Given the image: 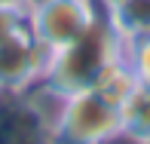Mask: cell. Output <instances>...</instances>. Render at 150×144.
Listing matches in <instances>:
<instances>
[{"mask_svg":"<svg viewBox=\"0 0 150 144\" xmlns=\"http://www.w3.org/2000/svg\"><path fill=\"white\" fill-rule=\"evenodd\" d=\"M46 89V86H43ZM52 95V111H43L49 144H113L122 138V111L101 98L92 86Z\"/></svg>","mask_w":150,"mask_h":144,"instance_id":"6da1fadb","label":"cell"},{"mask_svg":"<svg viewBox=\"0 0 150 144\" xmlns=\"http://www.w3.org/2000/svg\"><path fill=\"white\" fill-rule=\"evenodd\" d=\"M120 55H122V40L113 34L107 18H101L86 37H80L77 43H71L61 52H52L46 77L40 86H46L55 95L86 89V86L95 83V77L101 74V67L107 61H113Z\"/></svg>","mask_w":150,"mask_h":144,"instance_id":"7a4b0ae2","label":"cell"},{"mask_svg":"<svg viewBox=\"0 0 150 144\" xmlns=\"http://www.w3.org/2000/svg\"><path fill=\"white\" fill-rule=\"evenodd\" d=\"M104 18L95 0H31L28 31L49 52H61Z\"/></svg>","mask_w":150,"mask_h":144,"instance_id":"3957f363","label":"cell"},{"mask_svg":"<svg viewBox=\"0 0 150 144\" xmlns=\"http://www.w3.org/2000/svg\"><path fill=\"white\" fill-rule=\"evenodd\" d=\"M52 52L31 37V31H18L0 43V89L6 95H25L43 83Z\"/></svg>","mask_w":150,"mask_h":144,"instance_id":"277c9868","label":"cell"},{"mask_svg":"<svg viewBox=\"0 0 150 144\" xmlns=\"http://www.w3.org/2000/svg\"><path fill=\"white\" fill-rule=\"evenodd\" d=\"M0 144H49L46 120L28 95H0Z\"/></svg>","mask_w":150,"mask_h":144,"instance_id":"5b68a950","label":"cell"},{"mask_svg":"<svg viewBox=\"0 0 150 144\" xmlns=\"http://www.w3.org/2000/svg\"><path fill=\"white\" fill-rule=\"evenodd\" d=\"M138 86H141L138 74L132 71V65H129L122 55L113 58V61H107V65L101 67V74L95 77V83H92L95 92H98L101 98H107L113 107H120V111H122V104L138 92Z\"/></svg>","mask_w":150,"mask_h":144,"instance_id":"8992f818","label":"cell"},{"mask_svg":"<svg viewBox=\"0 0 150 144\" xmlns=\"http://www.w3.org/2000/svg\"><path fill=\"white\" fill-rule=\"evenodd\" d=\"M104 18L120 40L150 34V0H122L120 6L104 12Z\"/></svg>","mask_w":150,"mask_h":144,"instance_id":"52a82bcc","label":"cell"},{"mask_svg":"<svg viewBox=\"0 0 150 144\" xmlns=\"http://www.w3.org/2000/svg\"><path fill=\"white\" fill-rule=\"evenodd\" d=\"M122 138L132 144L150 138V89L144 86L122 104Z\"/></svg>","mask_w":150,"mask_h":144,"instance_id":"ba28073f","label":"cell"},{"mask_svg":"<svg viewBox=\"0 0 150 144\" xmlns=\"http://www.w3.org/2000/svg\"><path fill=\"white\" fill-rule=\"evenodd\" d=\"M31 0H0V43L28 28Z\"/></svg>","mask_w":150,"mask_h":144,"instance_id":"9c48e42d","label":"cell"},{"mask_svg":"<svg viewBox=\"0 0 150 144\" xmlns=\"http://www.w3.org/2000/svg\"><path fill=\"white\" fill-rule=\"evenodd\" d=\"M122 58L132 65V71L138 74V77L150 74V34L122 40Z\"/></svg>","mask_w":150,"mask_h":144,"instance_id":"30bf717a","label":"cell"},{"mask_svg":"<svg viewBox=\"0 0 150 144\" xmlns=\"http://www.w3.org/2000/svg\"><path fill=\"white\" fill-rule=\"evenodd\" d=\"M95 3L101 6V12H110L113 6H120V3H122V0H95Z\"/></svg>","mask_w":150,"mask_h":144,"instance_id":"8fae6325","label":"cell"},{"mask_svg":"<svg viewBox=\"0 0 150 144\" xmlns=\"http://www.w3.org/2000/svg\"><path fill=\"white\" fill-rule=\"evenodd\" d=\"M138 83L144 86V89H150V74H144V77H138Z\"/></svg>","mask_w":150,"mask_h":144,"instance_id":"7c38bea8","label":"cell"},{"mask_svg":"<svg viewBox=\"0 0 150 144\" xmlns=\"http://www.w3.org/2000/svg\"><path fill=\"white\" fill-rule=\"evenodd\" d=\"M135 144H150V138H144V141H135Z\"/></svg>","mask_w":150,"mask_h":144,"instance_id":"4fadbf2b","label":"cell"},{"mask_svg":"<svg viewBox=\"0 0 150 144\" xmlns=\"http://www.w3.org/2000/svg\"><path fill=\"white\" fill-rule=\"evenodd\" d=\"M0 95H3V89H0Z\"/></svg>","mask_w":150,"mask_h":144,"instance_id":"5bb4252c","label":"cell"}]
</instances>
